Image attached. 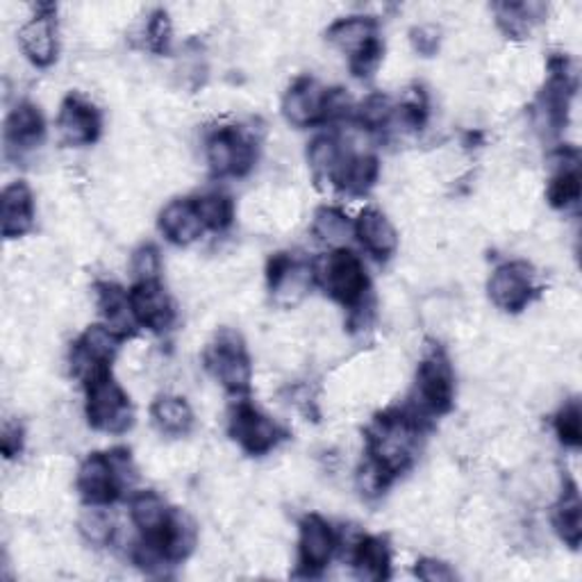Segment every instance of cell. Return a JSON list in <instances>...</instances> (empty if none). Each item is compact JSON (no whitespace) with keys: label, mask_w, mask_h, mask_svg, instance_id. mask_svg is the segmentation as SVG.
<instances>
[{"label":"cell","mask_w":582,"mask_h":582,"mask_svg":"<svg viewBox=\"0 0 582 582\" xmlns=\"http://www.w3.org/2000/svg\"><path fill=\"white\" fill-rule=\"evenodd\" d=\"M419 417L414 412L385 414L368 435V460L389 478L407 471L417 457Z\"/></svg>","instance_id":"obj_1"},{"label":"cell","mask_w":582,"mask_h":582,"mask_svg":"<svg viewBox=\"0 0 582 582\" xmlns=\"http://www.w3.org/2000/svg\"><path fill=\"white\" fill-rule=\"evenodd\" d=\"M87 385V419L92 428L121 435L133 426V405L128 394L112 378V371H101Z\"/></svg>","instance_id":"obj_2"},{"label":"cell","mask_w":582,"mask_h":582,"mask_svg":"<svg viewBox=\"0 0 582 582\" xmlns=\"http://www.w3.org/2000/svg\"><path fill=\"white\" fill-rule=\"evenodd\" d=\"M128 467L131 457L126 453L123 457H116V453H92L77 469V491L82 501L98 508L114 503Z\"/></svg>","instance_id":"obj_3"},{"label":"cell","mask_w":582,"mask_h":582,"mask_svg":"<svg viewBox=\"0 0 582 582\" xmlns=\"http://www.w3.org/2000/svg\"><path fill=\"white\" fill-rule=\"evenodd\" d=\"M314 276L328 294L342 305H362L368 289V278L362 260L353 251H349V248H340V251H332L330 256L321 258Z\"/></svg>","instance_id":"obj_4"},{"label":"cell","mask_w":582,"mask_h":582,"mask_svg":"<svg viewBox=\"0 0 582 582\" xmlns=\"http://www.w3.org/2000/svg\"><path fill=\"white\" fill-rule=\"evenodd\" d=\"M455 378L448 357L441 351H433L417 371V417L422 414H444L453 407Z\"/></svg>","instance_id":"obj_5"},{"label":"cell","mask_w":582,"mask_h":582,"mask_svg":"<svg viewBox=\"0 0 582 582\" xmlns=\"http://www.w3.org/2000/svg\"><path fill=\"white\" fill-rule=\"evenodd\" d=\"M207 368L230 392L239 394L251 387L253 366L235 332H224L207 351Z\"/></svg>","instance_id":"obj_6"},{"label":"cell","mask_w":582,"mask_h":582,"mask_svg":"<svg viewBox=\"0 0 582 582\" xmlns=\"http://www.w3.org/2000/svg\"><path fill=\"white\" fill-rule=\"evenodd\" d=\"M207 164L215 176H246L256 164V146L235 128L217 131L205 146Z\"/></svg>","instance_id":"obj_7"},{"label":"cell","mask_w":582,"mask_h":582,"mask_svg":"<svg viewBox=\"0 0 582 582\" xmlns=\"http://www.w3.org/2000/svg\"><path fill=\"white\" fill-rule=\"evenodd\" d=\"M230 435L251 455H264L273 450L282 437L280 428L251 403H239L230 417Z\"/></svg>","instance_id":"obj_8"},{"label":"cell","mask_w":582,"mask_h":582,"mask_svg":"<svg viewBox=\"0 0 582 582\" xmlns=\"http://www.w3.org/2000/svg\"><path fill=\"white\" fill-rule=\"evenodd\" d=\"M314 278V267L289 256H276L269 262L271 297L282 308L299 305L310 294Z\"/></svg>","instance_id":"obj_9"},{"label":"cell","mask_w":582,"mask_h":582,"mask_svg":"<svg viewBox=\"0 0 582 582\" xmlns=\"http://www.w3.org/2000/svg\"><path fill=\"white\" fill-rule=\"evenodd\" d=\"M118 342L121 337L107 325L87 328L85 335H82L73 346L71 364L75 376H80L82 381H90L92 376H96V373L107 371L118 351Z\"/></svg>","instance_id":"obj_10"},{"label":"cell","mask_w":582,"mask_h":582,"mask_svg":"<svg viewBox=\"0 0 582 582\" xmlns=\"http://www.w3.org/2000/svg\"><path fill=\"white\" fill-rule=\"evenodd\" d=\"M489 299L506 312H521L534 297L532 269L523 262L498 267L489 278Z\"/></svg>","instance_id":"obj_11"},{"label":"cell","mask_w":582,"mask_h":582,"mask_svg":"<svg viewBox=\"0 0 582 582\" xmlns=\"http://www.w3.org/2000/svg\"><path fill=\"white\" fill-rule=\"evenodd\" d=\"M330 90L312 77H301L282 98V114L297 128H310L328 118Z\"/></svg>","instance_id":"obj_12"},{"label":"cell","mask_w":582,"mask_h":582,"mask_svg":"<svg viewBox=\"0 0 582 582\" xmlns=\"http://www.w3.org/2000/svg\"><path fill=\"white\" fill-rule=\"evenodd\" d=\"M19 44L37 66H51L58 58L55 8L41 6L39 12L19 30Z\"/></svg>","instance_id":"obj_13"},{"label":"cell","mask_w":582,"mask_h":582,"mask_svg":"<svg viewBox=\"0 0 582 582\" xmlns=\"http://www.w3.org/2000/svg\"><path fill=\"white\" fill-rule=\"evenodd\" d=\"M58 131L64 144L87 146L94 144L101 135L98 110L80 96H69L58 116Z\"/></svg>","instance_id":"obj_14"},{"label":"cell","mask_w":582,"mask_h":582,"mask_svg":"<svg viewBox=\"0 0 582 582\" xmlns=\"http://www.w3.org/2000/svg\"><path fill=\"white\" fill-rule=\"evenodd\" d=\"M131 303L142 328H148L153 332H164L172 328L176 312L169 294H166V289L157 280L135 282V287L131 289Z\"/></svg>","instance_id":"obj_15"},{"label":"cell","mask_w":582,"mask_h":582,"mask_svg":"<svg viewBox=\"0 0 582 582\" xmlns=\"http://www.w3.org/2000/svg\"><path fill=\"white\" fill-rule=\"evenodd\" d=\"M337 539L330 523L316 515H310L301 523L299 537V562L308 573L323 571L335 555Z\"/></svg>","instance_id":"obj_16"},{"label":"cell","mask_w":582,"mask_h":582,"mask_svg":"<svg viewBox=\"0 0 582 582\" xmlns=\"http://www.w3.org/2000/svg\"><path fill=\"white\" fill-rule=\"evenodd\" d=\"M34 226V198L25 183H12L0 202V228L6 239H19Z\"/></svg>","instance_id":"obj_17"},{"label":"cell","mask_w":582,"mask_h":582,"mask_svg":"<svg viewBox=\"0 0 582 582\" xmlns=\"http://www.w3.org/2000/svg\"><path fill=\"white\" fill-rule=\"evenodd\" d=\"M44 116L32 103H19L6 121V146L8 153H25L44 139Z\"/></svg>","instance_id":"obj_18"},{"label":"cell","mask_w":582,"mask_h":582,"mask_svg":"<svg viewBox=\"0 0 582 582\" xmlns=\"http://www.w3.org/2000/svg\"><path fill=\"white\" fill-rule=\"evenodd\" d=\"M353 226H355V237L360 239V243L366 248L373 258L389 260L396 253L398 235H396V228L392 226V221L383 212L368 207V210H364L357 217V221Z\"/></svg>","instance_id":"obj_19"},{"label":"cell","mask_w":582,"mask_h":582,"mask_svg":"<svg viewBox=\"0 0 582 582\" xmlns=\"http://www.w3.org/2000/svg\"><path fill=\"white\" fill-rule=\"evenodd\" d=\"M98 291V310L105 319V325L116 332L118 337H128L137 330V319L131 303V291H123L116 284L103 282L96 287Z\"/></svg>","instance_id":"obj_20"},{"label":"cell","mask_w":582,"mask_h":582,"mask_svg":"<svg viewBox=\"0 0 582 582\" xmlns=\"http://www.w3.org/2000/svg\"><path fill=\"white\" fill-rule=\"evenodd\" d=\"M159 230L169 241L187 246L200 237L205 226L196 212L194 200H172L159 215Z\"/></svg>","instance_id":"obj_21"},{"label":"cell","mask_w":582,"mask_h":582,"mask_svg":"<svg viewBox=\"0 0 582 582\" xmlns=\"http://www.w3.org/2000/svg\"><path fill=\"white\" fill-rule=\"evenodd\" d=\"M328 41L349 58H355L373 41H378V25L368 17H346L328 28Z\"/></svg>","instance_id":"obj_22"},{"label":"cell","mask_w":582,"mask_h":582,"mask_svg":"<svg viewBox=\"0 0 582 582\" xmlns=\"http://www.w3.org/2000/svg\"><path fill=\"white\" fill-rule=\"evenodd\" d=\"M174 510L166 506L164 498L155 491H139L133 496L131 501V519L142 530L146 542L157 539L166 523H169Z\"/></svg>","instance_id":"obj_23"},{"label":"cell","mask_w":582,"mask_h":582,"mask_svg":"<svg viewBox=\"0 0 582 582\" xmlns=\"http://www.w3.org/2000/svg\"><path fill=\"white\" fill-rule=\"evenodd\" d=\"M353 569L357 578L378 582L389 578L392 553L383 537H362L353 551Z\"/></svg>","instance_id":"obj_24"},{"label":"cell","mask_w":582,"mask_h":582,"mask_svg":"<svg viewBox=\"0 0 582 582\" xmlns=\"http://www.w3.org/2000/svg\"><path fill=\"white\" fill-rule=\"evenodd\" d=\"M381 176V164L378 157L373 155H351L342 164V169L337 178L332 180V185H337L342 191L351 196H362L366 194L373 185H376Z\"/></svg>","instance_id":"obj_25"},{"label":"cell","mask_w":582,"mask_h":582,"mask_svg":"<svg viewBox=\"0 0 582 582\" xmlns=\"http://www.w3.org/2000/svg\"><path fill=\"white\" fill-rule=\"evenodd\" d=\"M153 422L164 435L183 437L194 426V412L185 398L178 396H159L153 403Z\"/></svg>","instance_id":"obj_26"},{"label":"cell","mask_w":582,"mask_h":582,"mask_svg":"<svg viewBox=\"0 0 582 582\" xmlns=\"http://www.w3.org/2000/svg\"><path fill=\"white\" fill-rule=\"evenodd\" d=\"M346 157H349V153L342 148L340 139L332 137V135H319L316 139H312V144L308 148V159H310L312 172L319 178H325L330 183L337 178Z\"/></svg>","instance_id":"obj_27"},{"label":"cell","mask_w":582,"mask_h":582,"mask_svg":"<svg viewBox=\"0 0 582 582\" xmlns=\"http://www.w3.org/2000/svg\"><path fill=\"white\" fill-rule=\"evenodd\" d=\"M312 232L319 241L340 251V248L349 246L351 237L355 235V226L349 221V217L342 210H337V207H321V210L314 215Z\"/></svg>","instance_id":"obj_28"},{"label":"cell","mask_w":582,"mask_h":582,"mask_svg":"<svg viewBox=\"0 0 582 582\" xmlns=\"http://www.w3.org/2000/svg\"><path fill=\"white\" fill-rule=\"evenodd\" d=\"M553 523H555L558 534L562 537V542H567L571 549L580 547V539H582V506H580L578 489L573 485L560 498V503L555 508Z\"/></svg>","instance_id":"obj_29"},{"label":"cell","mask_w":582,"mask_h":582,"mask_svg":"<svg viewBox=\"0 0 582 582\" xmlns=\"http://www.w3.org/2000/svg\"><path fill=\"white\" fill-rule=\"evenodd\" d=\"M196 205V212L202 221L205 228L210 230H226L232 219H235V202L219 191H210V194H202L194 200Z\"/></svg>","instance_id":"obj_30"},{"label":"cell","mask_w":582,"mask_h":582,"mask_svg":"<svg viewBox=\"0 0 582 582\" xmlns=\"http://www.w3.org/2000/svg\"><path fill=\"white\" fill-rule=\"evenodd\" d=\"M549 200L558 210H569V207L578 205L580 200V172H578V159L562 162L560 172L553 176L549 187Z\"/></svg>","instance_id":"obj_31"},{"label":"cell","mask_w":582,"mask_h":582,"mask_svg":"<svg viewBox=\"0 0 582 582\" xmlns=\"http://www.w3.org/2000/svg\"><path fill=\"white\" fill-rule=\"evenodd\" d=\"M82 537L87 539L90 544L94 547H105L112 542V534H114V521L112 517L98 508V506H90V510L80 517L77 523Z\"/></svg>","instance_id":"obj_32"},{"label":"cell","mask_w":582,"mask_h":582,"mask_svg":"<svg viewBox=\"0 0 582 582\" xmlns=\"http://www.w3.org/2000/svg\"><path fill=\"white\" fill-rule=\"evenodd\" d=\"M498 23L506 28L510 34H523L530 30L532 21L537 19L534 12H542V6H528V3H506L496 6Z\"/></svg>","instance_id":"obj_33"},{"label":"cell","mask_w":582,"mask_h":582,"mask_svg":"<svg viewBox=\"0 0 582 582\" xmlns=\"http://www.w3.org/2000/svg\"><path fill=\"white\" fill-rule=\"evenodd\" d=\"M394 103L383 96V94H373L368 96L362 107H360V121L368 131H383L389 126L392 114H394Z\"/></svg>","instance_id":"obj_34"},{"label":"cell","mask_w":582,"mask_h":582,"mask_svg":"<svg viewBox=\"0 0 582 582\" xmlns=\"http://www.w3.org/2000/svg\"><path fill=\"white\" fill-rule=\"evenodd\" d=\"M555 433L564 446L578 448L582 444V414H580V405L575 401H571L569 405H564L558 412Z\"/></svg>","instance_id":"obj_35"},{"label":"cell","mask_w":582,"mask_h":582,"mask_svg":"<svg viewBox=\"0 0 582 582\" xmlns=\"http://www.w3.org/2000/svg\"><path fill=\"white\" fill-rule=\"evenodd\" d=\"M131 269H133L135 282H155L159 278V269H162L157 248H153V246L137 248L135 256H133V262H131Z\"/></svg>","instance_id":"obj_36"},{"label":"cell","mask_w":582,"mask_h":582,"mask_svg":"<svg viewBox=\"0 0 582 582\" xmlns=\"http://www.w3.org/2000/svg\"><path fill=\"white\" fill-rule=\"evenodd\" d=\"M146 37H148V46L155 51V53H166L169 51V44H172V23H169V17H166V12H157L148 28H146Z\"/></svg>","instance_id":"obj_37"},{"label":"cell","mask_w":582,"mask_h":582,"mask_svg":"<svg viewBox=\"0 0 582 582\" xmlns=\"http://www.w3.org/2000/svg\"><path fill=\"white\" fill-rule=\"evenodd\" d=\"M417 575L426 582H448V580H455V571L439 562V560H433V558H426L422 562H417Z\"/></svg>","instance_id":"obj_38"},{"label":"cell","mask_w":582,"mask_h":582,"mask_svg":"<svg viewBox=\"0 0 582 582\" xmlns=\"http://www.w3.org/2000/svg\"><path fill=\"white\" fill-rule=\"evenodd\" d=\"M0 446H3L6 457H14L21 453L23 446V430L14 424H6L3 428V437H0Z\"/></svg>","instance_id":"obj_39"}]
</instances>
